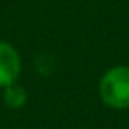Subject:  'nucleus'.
<instances>
[{
	"mask_svg": "<svg viewBox=\"0 0 129 129\" xmlns=\"http://www.w3.org/2000/svg\"><path fill=\"white\" fill-rule=\"evenodd\" d=\"M2 97H4V103H6L7 108L20 110V108H23V106L27 104L28 94H27V88H25L21 83L14 81V83L4 87V94H2Z\"/></svg>",
	"mask_w": 129,
	"mask_h": 129,
	"instance_id": "3",
	"label": "nucleus"
},
{
	"mask_svg": "<svg viewBox=\"0 0 129 129\" xmlns=\"http://www.w3.org/2000/svg\"><path fill=\"white\" fill-rule=\"evenodd\" d=\"M99 99L111 110L129 108V66H113L103 73L97 85Z\"/></svg>",
	"mask_w": 129,
	"mask_h": 129,
	"instance_id": "1",
	"label": "nucleus"
},
{
	"mask_svg": "<svg viewBox=\"0 0 129 129\" xmlns=\"http://www.w3.org/2000/svg\"><path fill=\"white\" fill-rule=\"evenodd\" d=\"M16 129H23V127H16Z\"/></svg>",
	"mask_w": 129,
	"mask_h": 129,
	"instance_id": "4",
	"label": "nucleus"
},
{
	"mask_svg": "<svg viewBox=\"0 0 129 129\" xmlns=\"http://www.w3.org/2000/svg\"><path fill=\"white\" fill-rule=\"evenodd\" d=\"M21 74V55L9 41L0 39V88L18 81Z\"/></svg>",
	"mask_w": 129,
	"mask_h": 129,
	"instance_id": "2",
	"label": "nucleus"
}]
</instances>
